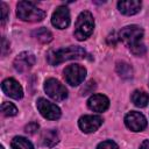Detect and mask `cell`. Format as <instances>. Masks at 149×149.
I'll list each match as a JSON object with an SVG mask.
<instances>
[{
    "label": "cell",
    "mask_w": 149,
    "mask_h": 149,
    "mask_svg": "<svg viewBox=\"0 0 149 149\" xmlns=\"http://www.w3.org/2000/svg\"><path fill=\"white\" fill-rule=\"evenodd\" d=\"M86 56V51L81 47L70 45L61 48L58 50H51L47 55V59L51 65H57L70 59H83Z\"/></svg>",
    "instance_id": "6da1fadb"
},
{
    "label": "cell",
    "mask_w": 149,
    "mask_h": 149,
    "mask_svg": "<svg viewBox=\"0 0 149 149\" xmlns=\"http://www.w3.org/2000/svg\"><path fill=\"white\" fill-rule=\"evenodd\" d=\"M16 8V15L23 21L37 22L42 21L45 16V12L30 1H20Z\"/></svg>",
    "instance_id": "7a4b0ae2"
},
{
    "label": "cell",
    "mask_w": 149,
    "mask_h": 149,
    "mask_svg": "<svg viewBox=\"0 0 149 149\" xmlns=\"http://www.w3.org/2000/svg\"><path fill=\"white\" fill-rule=\"evenodd\" d=\"M93 28H94V20L92 14L87 10H84L77 17L74 24V37L79 41H84L92 34Z\"/></svg>",
    "instance_id": "3957f363"
},
{
    "label": "cell",
    "mask_w": 149,
    "mask_h": 149,
    "mask_svg": "<svg viewBox=\"0 0 149 149\" xmlns=\"http://www.w3.org/2000/svg\"><path fill=\"white\" fill-rule=\"evenodd\" d=\"M119 37L126 45L133 48L141 43V40L143 37V29L135 24L127 26L120 30Z\"/></svg>",
    "instance_id": "277c9868"
},
{
    "label": "cell",
    "mask_w": 149,
    "mask_h": 149,
    "mask_svg": "<svg viewBox=\"0 0 149 149\" xmlns=\"http://www.w3.org/2000/svg\"><path fill=\"white\" fill-rule=\"evenodd\" d=\"M86 77V69L79 64H70L64 69V78L68 84L77 86L83 83Z\"/></svg>",
    "instance_id": "5b68a950"
},
{
    "label": "cell",
    "mask_w": 149,
    "mask_h": 149,
    "mask_svg": "<svg viewBox=\"0 0 149 149\" xmlns=\"http://www.w3.org/2000/svg\"><path fill=\"white\" fill-rule=\"evenodd\" d=\"M44 91L47 94L56 101H62L68 97V90L57 79L49 78L44 83Z\"/></svg>",
    "instance_id": "8992f818"
},
{
    "label": "cell",
    "mask_w": 149,
    "mask_h": 149,
    "mask_svg": "<svg viewBox=\"0 0 149 149\" xmlns=\"http://www.w3.org/2000/svg\"><path fill=\"white\" fill-rule=\"evenodd\" d=\"M37 109L40 111V113L42 114V116H44L45 119L49 120H56L61 116V109L58 106H56L55 104L48 101L44 98H40L36 102Z\"/></svg>",
    "instance_id": "52a82bcc"
},
{
    "label": "cell",
    "mask_w": 149,
    "mask_h": 149,
    "mask_svg": "<svg viewBox=\"0 0 149 149\" xmlns=\"http://www.w3.org/2000/svg\"><path fill=\"white\" fill-rule=\"evenodd\" d=\"M125 123L130 130L141 132L147 127V119L140 112H129L125 116Z\"/></svg>",
    "instance_id": "ba28073f"
},
{
    "label": "cell",
    "mask_w": 149,
    "mask_h": 149,
    "mask_svg": "<svg viewBox=\"0 0 149 149\" xmlns=\"http://www.w3.org/2000/svg\"><path fill=\"white\" fill-rule=\"evenodd\" d=\"M51 23L58 29H65L70 24V12L68 7L59 6L51 16Z\"/></svg>",
    "instance_id": "9c48e42d"
},
{
    "label": "cell",
    "mask_w": 149,
    "mask_h": 149,
    "mask_svg": "<svg viewBox=\"0 0 149 149\" xmlns=\"http://www.w3.org/2000/svg\"><path fill=\"white\" fill-rule=\"evenodd\" d=\"M101 123H102V119L99 115H84L78 121L79 128L84 133L95 132L101 126Z\"/></svg>",
    "instance_id": "30bf717a"
},
{
    "label": "cell",
    "mask_w": 149,
    "mask_h": 149,
    "mask_svg": "<svg viewBox=\"0 0 149 149\" xmlns=\"http://www.w3.org/2000/svg\"><path fill=\"white\" fill-rule=\"evenodd\" d=\"M1 88L5 92V94H7L10 98L21 99L23 97V90H22L21 85L13 78L5 79L1 84Z\"/></svg>",
    "instance_id": "8fae6325"
},
{
    "label": "cell",
    "mask_w": 149,
    "mask_h": 149,
    "mask_svg": "<svg viewBox=\"0 0 149 149\" xmlns=\"http://www.w3.org/2000/svg\"><path fill=\"white\" fill-rule=\"evenodd\" d=\"M35 61H36L35 56L31 52L24 51V52H21L14 59V68L19 72H24L30 68H33V65L35 64Z\"/></svg>",
    "instance_id": "7c38bea8"
},
{
    "label": "cell",
    "mask_w": 149,
    "mask_h": 149,
    "mask_svg": "<svg viewBox=\"0 0 149 149\" xmlns=\"http://www.w3.org/2000/svg\"><path fill=\"white\" fill-rule=\"evenodd\" d=\"M87 106L94 112H104L109 106V100L104 94H93L87 100Z\"/></svg>",
    "instance_id": "4fadbf2b"
},
{
    "label": "cell",
    "mask_w": 149,
    "mask_h": 149,
    "mask_svg": "<svg viewBox=\"0 0 149 149\" xmlns=\"http://www.w3.org/2000/svg\"><path fill=\"white\" fill-rule=\"evenodd\" d=\"M119 10L125 15H134L141 9V1L139 0H125L118 2Z\"/></svg>",
    "instance_id": "5bb4252c"
},
{
    "label": "cell",
    "mask_w": 149,
    "mask_h": 149,
    "mask_svg": "<svg viewBox=\"0 0 149 149\" xmlns=\"http://www.w3.org/2000/svg\"><path fill=\"white\" fill-rule=\"evenodd\" d=\"M58 139H59L58 133L54 129L44 130L41 136V141H42L43 146H45V147H54L58 142Z\"/></svg>",
    "instance_id": "9a60e30c"
},
{
    "label": "cell",
    "mask_w": 149,
    "mask_h": 149,
    "mask_svg": "<svg viewBox=\"0 0 149 149\" xmlns=\"http://www.w3.org/2000/svg\"><path fill=\"white\" fill-rule=\"evenodd\" d=\"M132 101L137 107H146L149 102V95L144 91L136 90L132 93Z\"/></svg>",
    "instance_id": "2e32d148"
},
{
    "label": "cell",
    "mask_w": 149,
    "mask_h": 149,
    "mask_svg": "<svg viewBox=\"0 0 149 149\" xmlns=\"http://www.w3.org/2000/svg\"><path fill=\"white\" fill-rule=\"evenodd\" d=\"M12 149H34L30 141L22 136H15L10 143Z\"/></svg>",
    "instance_id": "e0dca14e"
},
{
    "label": "cell",
    "mask_w": 149,
    "mask_h": 149,
    "mask_svg": "<svg viewBox=\"0 0 149 149\" xmlns=\"http://www.w3.org/2000/svg\"><path fill=\"white\" fill-rule=\"evenodd\" d=\"M116 72L121 78L128 79L133 77V69L132 66L126 62H118L116 63Z\"/></svg>",
    "instance_id": "ac0fdd59"
},
{
    "label": "cell",
    "mask_w": 149,
    "mask_h": 149,
    "mask_svg": "<svg viewBox=\"0 0 149 149\" xmlns=\"http://www.w3.org/2000/svg\"><path fill=\"white\" fill-rule=\"evenodd\" d=\"M34 36L41 42V43H49L52 40V34L47 28H40L34 31Z\"/></svg>",
    "instance_id": "d6986e66"
},
{
    "label": "cell",
    "mask_w": 149,
    "mask_h": 149,
    "mask_svg": "<svg viewBox=\"0 0 149 149\" xmlns=\"http://www.w3.org/2000/svg\"><path fill=\"white\" fill-rule=\"evenodd\" d=\"M1 112L6 116H14L17 113V108L12 102H3L1 105Z\"/></svg>",
    "instance_id": "ffe728a7"
},
{
    "label": "cell",
    "mask_w": 149,
    "mask_h": 149,
    "mask_svg": "<svg viewBox=\"0 0 149 149\" xmlns=\"http://www.w3.org/2000/svg\"><path fill=\"white\" fill-rule=\"evenodd\" d=\"M97 149H119V147L113 141H104L98 144Z\"/></svg>",
    "instance_id": "44dd1931"
},
{
    "label": "cell",
    "mask_w": 149,
    "mask_h": 149,
    "mask_svg": "<svg viewBox=\"0 0 149 149\" xmlns=\"http://www.w3.org/2000/svg\"><path fill=\"white\" fill-rule=\"evenodd\" d=\"M130 50H132V52H133L134 55H136V56H141V55H143V54L146 52V47H144L143 43H140V44H137V45L130 48Z\"/></svg>",
    "instance_id": "7402d4cb"
},
{
    "label": "cell",
    "mask_w": 149,
    "mask_h": 149,
    "mask_svg": "<svg viewBox=\"0 0 149 149\" xmlns=\"http://www.w3.org/2000/svg\"><path fill=\"white\" fill-rule=\"evenodd\" d=\"M38 128H40V126H38L36 122H30V123H28V125L24 127V130H26V133H28V134H35V133L38 130Z\"/></svg>",
    "instance_id": "603a6c76"
},
{
    "label": "cell",
    "mask_w": 149,
    "mask_h": 149,
    "mask_svg": "<svg viewBox=\"0 0 149 149\" xmlns=\"http://www.w3.org/2000/svg\"><path fill=\"white\" fill-rule=\"evenodd\" d=\"M7 13H8V9H7V6L5 2H1V24L3 26L6 20H7Z\"/></svg>",
    "instance_id": "cb8c5ba5"
},
{
    "label": "cell",
    "mask_w": 149,
    "mask_h": 149,
    "mask_svg": "<svg viewBox=\"0 0 149 149\" xmlns=\"http://www.w3.org/2000/svg\"><path fill=\"white\" fill-rule=\"evenodd\" d=\"M8 43H7V41H6V38L3 37L2 38V47H1V52H2V56H5L8 51H9V48H8Z\"/></svg>",
    "instance_id": "d4e9b609"
},
{
    "label": "cell",
    "mask_w": 149,
    "mask_h": 149,
    "mask_svg": "<svg viewBox=\"0 0 149 149\" xmlns=\"http://www.w3.org/2000/svg\"><path fill=\"white\" fill-rule=\"evenodd\" d=\"M140 149H149V140H146L140 146Z\"/></svg>",
    "instance_id": "484cf974"
},
{
    "label": "cell",
    "mask_w": 149,
    "mask_h": 149,
    "mask_svg": "<svg viewBox=\"0 0 149 149\" xmlns=\"http://www.w3.org/2000/svg\"><path fill=\"white\" fill-rule=\"evenodd\" d=\"M1 149H5V148H3V147H1Z\"/></svg>",
    "instance_id": "4316f807"
}]
</instances>
